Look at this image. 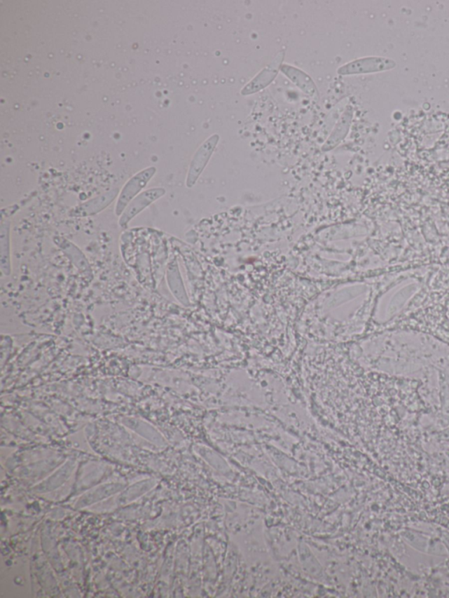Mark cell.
<instances>
[{
    "mask_svg": "<svg viewBox=\"0 0 449 598\" xmlns=\"http://www.w3.org/2000/svg\"><path fill=\"white\" fill-rule=\"evenodd\" d=\"M156 172L155 167L148 168L141 172L137 173L127 182L120 193V197L118 198L116 206V215L120 216L123 215L125 209L130 204L137 195L139 194L142 189L146 187L149 180Z\"/></svg>",
    "mask_w": 449,
    "mask_h": 598,
    "instance_id": "6da1fadb",
    "label": "cell"
},
{
    "mask_svg": "<svg viewBox=\"0 0 449 598\" xmlns=\"http://www.w3.org/2000/svg\"><path fill=\"white\" fill-rule=\"evenodd\" d=\"M395 66V62L392 59L365 57L357 59L343 66L338 69V73L343 76L366 74V73L388 71V69H394Z\"/></svg>",
    "mask_w": 449,
    "mask_h": 598,
    "instance_id": "7a4b0ae2",
    "label": "cell"
},
{
    "mask_svg": "<svg viewBox=\"0 0 449 598\" xmlns=\"http://www.w3.org/2000/svg\"><path fill=\"white\" fill-rule=\"evenodd\" d=\"M165 194V190L163 188H153L149 190L142 192L139 194L137 198L130 202L127 208L125 209L123 215L120 217L119 225L125 229L128 225V223L132 219L137 217L139 213L144 211L145 208L151 205L152 203L158 201L160 198Z\"/></svg>",
    "mask_w": 449,
    "mask_h": 598,
    "instance_id": "3957f363",
    "label": "cell"
},
{
    "mask_svg": "<svg viewBox=\"0 0 449 598\" xmlns=\"http://www.w3.org/2000/svg\"><path fill=\"white\" fill-rule=\"evenodd\" d=\"M284 57V53L277 55L270 65H268L262 72L259 73L258 76H256L249 85L244 87V89L242 90L243 95L255 93L263 89L264 87L269 86L273 81L275 76H277L278 69H281V64L283 62Z\"/></svg>",
    "mask_w": 449,
    "mask_h": 598,
    "instance_id": "277c9868",
    "label": "cell"
},
{
    "mask_svg": "<svg viewBox=\"0 0 449 598\" xmlns=\"http://www.w3.org/2000/svg\"><path fill=\"white\" fill-rule=\"evenodd\" d=\"M118 193H119V190L113 189V190L108 191L106 193L99 196V197L90 199V201L83 203V204L80 205L78 208L73 210L71 215L74 217H86L97 215V212H100L104 208H106L116 199Z\"/></svg>",
    "mask_w": 449,
    "mask_h": 598,
    "instance_id": "5b68a950",
    "label": "cell"
},
{
    "mask_svg": "<svg viewBox=\"0 0 449 598\" xmlns=\"http://www.w3.org/2000/svg\"><path fill=\"white\" fill-rule=\"evenodd\" d=\"M281 71L299 87L303 92L308 94L310 96H315L317 94V88L311 78L305 72L301 71L293 66L284 64L281 66Z\"/></svg>",
    "mask_w": 449,
    "mask_h": 598,
    "instance_id": "8992f818",
    "label": "cell"
},
{
    "mask_svg": "<svg viewBox=\"0 0 449 598\" xmlns=\"http://www.w3.org/2000/svg\"><path fill=\"white\" fill-rule=\"evenodd\" d=\"M10 222H2L0 227V265L6 276L11 274V257H10Z\"/></svg>",
    "mask_w": 449,
    "mask_h": 598,
    "instance_id": "52a82bcc",
    "label": "cell"
},
{
    "mask_svg": "<svg viewBox=\"0 0 449 598\" xmlns=\"http://www.w3.org/2000/svg\"><path fill=\"white\" fill-rule=\"evenodd\" d=\"M216 141H217V136L215 135L214 137L209 140V141L202 147L200 151L197 153L193 163H191L189 177H188L187 180L188 186H191V185L194 184V182L196 181L198 175H200L202 169H203L205 162H207V159H205V157H207V155H208V150L215 145Z\"/></svg>",
    "mask_w": 449,
    "mask_h": 598,
    "instance_id": "ba28073f",
    "label": "cell"
}]
</instances>
